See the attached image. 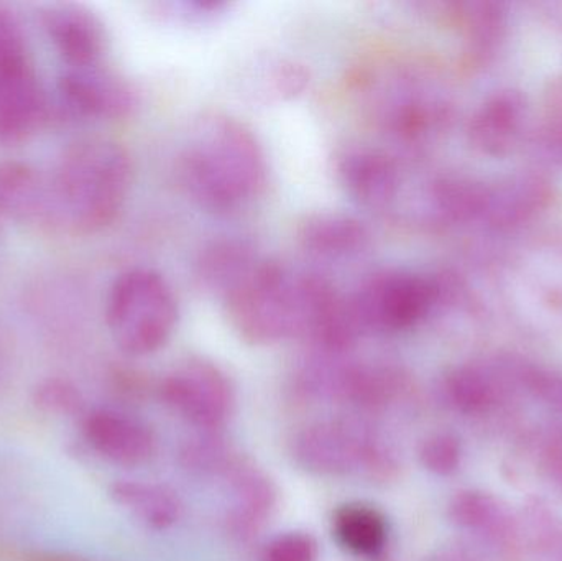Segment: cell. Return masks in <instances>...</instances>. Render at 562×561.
Wrapping results in <instances>:
<instances>
[{
	"label": "cell",
	"instance_id": "6da1fadb",
	"mask_svg": "<svg viewBox=\"0 0 562 561\" xmlns=\"http://www.w3.org/2000/svg\"><path fill=\"white\" fill-rule=\"evenodd\" d=\"M181 190L206 213L229 216L256 203L269 183L259 138L233 115H203L188 132L177 158Z\"/></svg>",
	"mask_w": 562,
	"mask_h": 561
},
{
	"label": "cell",
	"instance_id": "7a4b0ae2",
	"mask_svg": "<svg viewBox=\"0 0 562 561\" xmlns=\"http://www.w3.org/2000/svg\"><path fill=\"white\" fill-rule=\"evenodd\" d=\"M132 180L131 155L117 142L89 138L72 145L48 177L52 226L81 234L111 226Z\"/></svg>",
	"mask_w": 562,
	"mask_h": 561
},
{
	"label": "cell",
	"instance_id": "3957f363",
	"mask_svg": "<svg viewBox=\"0 0 562 561\" xmlns=\"http://www.w3.org/2000/svg\"><path fill=\"white\" fill-rule=\"evenodd\" d=\"M356 94L367 121L403 150L428 147L451 122V102L441 86L412 65L380 63L363 69Z\"/></svg>",
	"mask_w": 562,
	"mask_h": 561
},
{
	"label": "cell",
	"instance_id": "277c9868",
	"mask_svg": "<svg viewBox=\"0 0 562 561\" xmlns=\"http://www.w3.org/2000/svg\"><path fill=\"white\" fill-rule=\"evenodd\" d=\"M178 318L177 295L157 270H127L111 287L105 319L112 339L125 355L160 351L173 336Z\"/></svg>",
	"mask_w": 562,
	"mask_h": 561
},
{
	"label": "cell",
	"instance_id": "5b68a950",
	"mask_svg": "<svg viewBox=\"0 0 562 561\" xmlns=\"http://www.w3.org/2000/svg\"><path fill=\"white\" fill-rule=\"evenodd\" d=\"M445 295V282L412 270L383 269L347 295L360 335H398L429 318Z\"/></svg>",
	"mask_w": 562,
	"mask_h": 561
},
{
	"label": "cell",
	"instance_id": "8992f818",
	"mask_svg": "<svg viewBox=\"0 0 562 561\" xmlns=\"http://www.w3.org/2000/svg\"><path fill=\"white\" fill-rule=\"evenodd\" d=\"M291 457L297 467L316 476L344 478L362 474L372 481L395 476L392 451L376 435L352 422H314L291 440Z\"/></svg>",
	"mask_w": 562,
	"mask_h": 561
},
{
	"label": "cell",
	"instance_id": "52a82bcc",
	"mask_svg": "<svg viewBox=\"0 0 562 561\" xmlns=\"http://www.w3.org/2000/svg\"><path fill=\"white\" fill-rule=\"evenodd\" d=\"M158 392L170 411L204 434H217L236 411V391L229 375L204 358L175 366Z\"/></svg>",
	"mask_w": 562,
	"mask_h": 561
},
{
	"label": "cell",
	"instance_id": "ba28073f",
	"mask_svg": "<svg viewBox=\"0 0 562 561\" xmlns=\"http://www.w3.org/2000/svg\"><path fill=\"white\" fill-rule=\"evenodd\" d=\"M334 170L347 197L363 210L393 214L402 200V164L395 155L380 148L347 147L337 154Z\"/></svg>",
	"mask_w": 562,
	"mask_h": 561
},
{
	"label": "cell",
	"instance_id": "9c48e42d",
	"mask_svg": "<svg viewBox=\"0 0 562 561\" xmlns=\"http://www.w3.org/2000/svg\"><path fill=\"white\" fill-rule=\"evenodd\" d=\"M58 96L72 117L88 121L127 117L137 105L131 85L102 65L66 69L58 81Z\"/></svg>",
	"mask_w": 562,
	"mask_h": 561
},
{
	"label": "cell",
	"instance_id": "30bf717a",
	"mask_svg": "<svg viewBox=\"0 0 562 561\" xmlns=\"http://www.w3.org/2000/svg\"><path fill=\"white\" fill-rule=\"evenodd\" d=\"M531 132L527 96L518 89H501L488 96L471 115L468 137L479 154L507 157Z\"/></svg>",
	"mask_w": 562,
	"mask_h": 561
},
{
	"label": "cell",
	"instance_id": "8fae6325",
	"mask_svg": "<svg viewBox=\"0 0 562 561\" xmlns=\"http://www.w3.org/2000/svg\"><path fill=\"white\" fill-rule=\"evenodd\" d=\"M82 434L99 457L119 467H144L157 453V435L150 425L115 408L86 415Z\"/></svg>",
	"mask_w": 562,
	"mask_h": 561
},
{
	"label": "cell",
	"instance_id": "7c38bea8",
	"mask_svg": "<svg viewBox=\"0 0 562 561\" xmlns=\"http://www.w3.org/2000/svg\"><path fill=\"white\" fill-rule=\"evenodd\" d=\"M221 478L229 484L234 496V509L227 519L231 532L243 540L252 539L276 510L279 501L276 483L250 458L237 453Z\"/></svg>",
	"mask_w": 562,
	"mask_h": 561
},
{
	"label": "cell",
	"instance_id": "4fadbf2b",
	"mask_svg": "<svg viewBox=\"0 0 562 561\" xmlns=\"http://www.w3.org/2000/svg\"><path fill=\"white\" fill-rule=\"evenodd\" d=\"M43 26L61 56L66 69L101 66L104 58V26L94 13L76 3H58L43 13Z\"/></svg>",
	"mask_w": 562,
	"mask_h": 561
},
{
	"label": "cell",
	"instance_id": "5bb4252c",
	"mask_svg": "<svg viewBox=\"0 0 562 561\" xmlns=\"http://www.w3.org/2000/svg\"><path fill=\"white\" fill-rule=\"evenodd\" d=\"M296 239L311 259L339 263L363 256L370 249L372 234L356 216L339 211H321L303 217Z\"/></svg>",
	"mask_w": 562,
	"mask_h": 561
},
{
	"label": "cell",
	"instance_id": "9a60e30c",
	"mask_svg": "<svg viewBox=\"0 0 562 561\" xmlns=\"http://www.w3.org/2000/svg\"><path fill=\"white\" fill-rule=\"evenodd\" d=\"M550 198V181L535 171L487 181L479 224L498 231L524 226L548 206Z\"/></svg>",
	"mask_w": 562,
	"mask_h": 561
},
{
	"label": "cell",
	"instance_id": "2e32d148",
	"mask_svg": "<svg viewBox=\"0 0 562 561\" xmlns=\"http://www.w3.org/2000/svg\"><path fill=\"white\" fill-rule=\"evenodd\" d=\"M525 371L510 362H464L446 374L445 394L462 414H485L497 404L507 381L524 378Z\"/></svg>",
	"mask_w": 562,
	"mask_h": 561
},
{
	"label": "cell",
	"instance_id": "e0dca14e",
	"mask_svg": "<svg viewBox=\"0 0 562 561\" xmlns=\"http://www.w3.org/2000/svg\"><path fill=\"white\" fill-rule=\"evenodd\" d=\"M45 115V96L32 68L0 72V147L25 141Z\"/></svg>",
	"mask_w": 562,
	"mask_h": 561
},
{
	"label": "cell",
	"instance_id": "ac0fdd59",
	"mask_svg": "<svg viewBox=\"0 0 562 561\" xmlns=\"http://www.w3.org/2000/svg\"><path fill=\"white\" fill-rule=\"evenodd\" d=\"M262 260L252 244L237 237L213 240L196 260V280L204 292L224 296Z\"/></svg>",
	"mask_w": 562,
	"mask_h": 561
},
{
	"label": "cell",
	"instance_id": "d6986e66",
	"mask_svg": "<svg viewBox=\"0 0 562 561\" xmlns=\"http://www.w3.org/2000/svg\"><path fill=\"white\" fill-rule=\"evenodd\" d=\"M0 213L23 223L52 226L48 177L19 161L0 164Z\"/></svg>",
	"mask_w": 562,
	"mask_h": 561
},
{
	"label": "cell",
	"instance_id": "ffe728a7",
	"mask_svg": "<svg viewBox=\"0 0 562 561\" xmlns=\"http://www.w3.org/2000/svg\"><path fill=\"white\" fill-rule=\"evenodd\" d=\"M333 536L350 556L376 560L389 547V519L373 504L346 503L334 510Z\"/></svg>",
	"mask_w": 562,
	"mask_h": 561
},
{
	"label": "cell",
	"instance_id": "44dd1931",
	"mask_svg": "<svg viewBox=\"0 0 562 561\" xmlns=\"http://www.w3.org/2000/svg\"><path fill=\"white\" fill-rule=\"evenodd\" d=\"M112 501L154 530H168L183 517L180 496L164 484L122 480L109 490Z\"/></svg>",
	"mask_w": 562,
	"mask_h": 561
},
{
	"label": "cell",
	"instance_id": "7402d4cb",
	"mask_svg": "<svg viewBox=\"0 0 562 561\" xmlns=\"http://www.w3.org/2000/svg\"><path fill=\"white\" fill-rule=\"evenodd\" d=\"M448 513L456 527L487 539L505 536L510 527L507 509L484 491H459L449 503Z\"/></svg>",
	"mask_w": 562,
	"mask_h": 561
},
{
	"label": "cell",
	"instance_id": "603a6c76",
	"mask_svg": "<svg viewBox=\"0 0 562 561\" xmlns=\"http://www.w3.org/2000/svg\"><path fill=\"white\" fill-rule=\"evenodd\" d=\"M456 19L461 23L469 52L475 59H487L495 52L507 30V12L502 3L479 0L458 3Z\"/></svg>",
	"mask_w": 562,
	"mask_h": 561
},
{
	"label": "cell",
	"instance_id": "cb8c5ba5",
	"mask_svg": "<svg viewBox=\"0 0 562 561\" xmlns=\"http://www.w3.org/2000/svg\"><path fill=\"white\" fill-rule=\"evenodd\" d=\"M310 72L300 63L290 59H272L256 71L254 94L262 101L280 102L296 98L306 89Z\"/></svg>",
	"mask_w": 562,
	"mask_h": 561
},
{
	"label": "cell",
	"instance_id": "d4e9b609",
	"mask_svg": "<svg viewBox=\"0 0 562 561\" xmlns=\"http://www.w3.org/2000/svg\"><path fill=\"white\" fill-rule=\"evenodd\" d=\"M531 132L538 154L550 164L562 165V82L551 86L544 96Z\"/></svg>",
	"mask_w": 562,
	"mask_h": 561
},
{
	"label": "cell",
	"instance_id": "484cf974",
	"mask_svg": "<svg viewBox=\"0 0 562 561\" xmlns=\"http://www.w3.org/2000/svg\"><path fill=\"white\" fill-rule=\"evenodd\" d=\"M234 451L226 447L217 434H201L188 441L180 451L181 464L193 473L221 476Z\"/></svg>",
	"mask_w": 562,
	"mask_h": 561
},
{
	"label": "cell",
	"instance_id": "4316f807",
	"mask_svg": "<svg viewBox=\"0 0 562 561\" xmlns=\"http://www.w3.org/2000/svg\"><path fill=\"white\" fill-rule=\"evenodd\" d=\"M462 444L451 431H436L419 445L422 467L435 476H451L462 463Z\"/></svg>",
	"mask_w": 562,
	"mask_h": 561
},
{
	"label": "cell",
	"instance_id": "83f0119b",
	"mask_svg": "<svg viewBox=\"0 0 562 561\" xmlns=\"http://www.w3.org/2000/svg\"><path fill=\"white\" fill-rule=\"evenodd\" d=\"M33 402L49 415H76L85 407L81 392L65 379H46L33 392Z\"/></svg>",
	"mask_w": 562,
	"mask_h": 561
},
{
	"label": "cell",
	"instance_id": "f1b7e54d",
	"mask_svg": "<svg viewBox=\"0 0 562 561\" xmlns=\"http://www.w3.org/2000/svg\"><path fill=\"white\" fill-rule=\"evenodd\" d=\"M30 68L25 33L19 19L0 5V72Z\"/></svg>",
	"mask_w": 562,
	"mask_h": 561
},
{
	"label": "cell",
	"instance_id": "f546056e",
	"mask_svg": "<svg viewBox=\"0 0 562 561\" xmlns=\"http://www.w3.org/2000/svg\"><path fill=\"white\" fill-rule=\"evenodd\" d=\"M227 9L229 3L220 0H173L160 3L161 16H167L171 23L183 25H206L224 15Z\"/></svg>",
	"mask_w": 562,
	"mask_h": 561
},
{
	"label": "cell",
	"instance_id": "4dcf8cb0",
	"mask_svg": "<svg viewBox=\"0 0 562 561\" xmlns=\"http://www.w3.org/2000/svg\"><path fill=\"white\" fill-rule=\"evenodd\" d=\"M319 546L311 534L284 532L267 543L263 561H316Z\"/></svg>",
	"mask_w": 562,
	"mask_h": 561
},
{
	"label": "cell",
	"instance_id": "1f68e13d",
	"mask_svg": "<svg viewBox=\"0 0 562 561\" xmlns=\"http://www.w3.org/2000/svg\"><path fill=\"white\" fill-rule=\"evenodd\" d=\"M527 385L544 404L562 414V374L528 369Z\"/></svg>",
	"mask_w": 562,
	"mask_h": 561
},
{
	"label": "cell",
	"instance_id": "d6a6232c",
	"mask_svg": "<svg viewBox=\"0 0 562 561\" xmlns=\"http://www.w3.org/2000/svg\"><path fill=\"white\" fill-rule=\"evenodd\" d=\"M25 561H88L81 559H72V557L55 556V553H32L26 557Z\"/></svg>",
	"mask_w": 562,
	"mask_h": 561
},
{
	"label": "cell",
	"instance_id": "836d02e7",
	"mask_svg": "<svg viewBox=\"0 0 562 561\" xmlns=\"http://www.w3.org/2000/svg\"><path fill=\"white\" fill-rule=\"evenodd\" d=\"M423 561H469V560L464 559V557H462V556H459V553L438 552V553H432V556H429L428 559H425Z\"/></svg>",
	"mask_w": 562,
	"mask_h": 561
}]
</instances>
